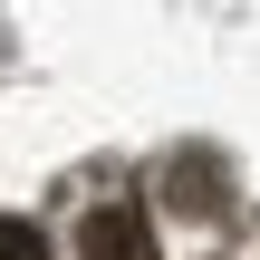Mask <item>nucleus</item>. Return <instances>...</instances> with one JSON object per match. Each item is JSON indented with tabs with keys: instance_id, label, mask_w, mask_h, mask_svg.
<instances>
[{
	"instance_id": "3",
	"label": "nucleus",
	"mask_w": 260,
	"mask_h": 260,
	"mask_svg": "<svg viewBox=\"0 0 260 260\" xmlns=\"http://www.w3.org/2000/svg\"><path fill=\"white\" fill-rule=\"evenodd\" d=\"M0 260H48V232L19 222V212H0Z\"/></svg>"
},
{
	"instance_id": "2",
	"label": "nucleus",
	"mask_w": 260,
	"mask_h": 260,
	"mask_svg": "<svg viewBox=\"0 0 260 260\" xmlns=\"http://www.w3.org/2000/svg\"><path fill=\"white\" fill-rule=\"evenodd\" d=\"M164 183L183 193V212H222V164H212V154H174Z\"/></svg>"
},
{
	"instance_id": "1",
	"label": "nucleus",
	"mask_w": 260,
	"mask_h": 260,
	"mask_svg": "<svg viewBox=\"0 0 260 260\" xmlns=\"http://www.w3.org/2000/svg\"><path fill=\"white\" fill-rule=\"evenodd\" d=\"M77 260H154V222L135 203H96L77 222Z\"/></svg>"
}]
</instances>
